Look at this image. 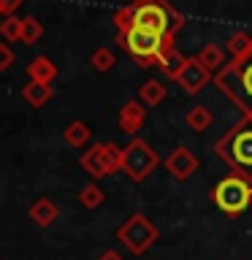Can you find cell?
Masks as SVG:
<instances>
[{"label":"cell","instance_id":"11","mask_svg":"<svg viewBox=\"0 0 252 260\" xmlns=\"http://www.w3.org/2000/svg\"><path fill=\"white\" fill-rule=\"evenodd\" d=\"M144 122H146V109H144V103H138V101H128L117 114V125L125 130L128 136H136L138 130L144 127Z\"/></svg>","mask_w":252,"mask_h":260},{"label":"cell","instance_id":"18","mask_svg":"<svg viewBox=\"0 0 252 260\" xmlns=\"http://www.w3.org/2000/svg\"><path fill=\"white\" fill-rule=\"evenodd\" d=\"M198 62L206 65L209 71H223L225 68V54L217 44H209V46H203V52L198 54Z\"/></svg>","mask_w":252,"mask_h":260},{"label":"cell","instance_id":"12","mask_svg":"<svg viewBox=\"0 0 252 260\" xmlns=\"http://www.w3.org/2000/svg\"><path fill=\"white\" fill-rule=\"evenodd\" d=\"M158 62H160V68L166 71L171 79H176L179 73H182V68L187 65V57H182V52H179V49L174 46V36L166 38V46H163Z\"/></svg>","mask_w":252,"mask_h":260},{"label":"cell","instance_id":"24","mask_svg":"<svg viewBox=\"0 0 252 260\" xmlns=\"http://www.w3.org/2000/svg\"><path fill=\"white\" fill-rule=\"evenodd\" d=\"M89 62L95 65V71H111V65H114V52L111 49H98V52H92V57H89Z\"/></svg>","mask_w":252,"mask_h":260},{"label":"cell","instance_id":"29","mask_svg":"<svg viewBox=\"0 0 252 260\" xmlns=\"http://www.w3.org/2000/svg\"><path fill=\"white\" fill-rule=\"evenodd\" d=\"M0 16H3V8H0Z\"/></svg>","mask_w":252,"mask_h":260},{"label":"cell","instance_id":"28","mask_svg":"<svg viewBox=\"0 0 252 260\" xmlns=\"http://www.w3.org/2000/svg\"><path fill=\"white\" fill-rule=\"evenodd\" d=\"M98 260H125V257H122L117 249H103L101 255H98Z\"/></svg>","mask_w":252,"mask_h":260},{"label":"cell","instance_id":"4","mask_svg":"<svg viewBox=\"0 0 252 260\" xmlns=\"http://www.w3.org/2000/svg\"><path fill=\"white\" fill-rule=\"evenodd\" d=\"M179 24H182V19L163 0H138V3H133V27L152 30L158 36H171Z\"/></svg>","mask_w":252,"mask_h":260},{"label":"cell","instance_id":"14","mask_svg":"<svg viewBox=\"0 0 252 260\" xmlns=\"http://www.w3.org/2000/svg\"><path fill=\"white\" fill-rule=\"evenodd\" d=\"M27 76H30V81H38V84H52L57 79V65L49 57H36L27 65Z\"/></svg>","mask_w":252,"mask_h":260},{"label":"cell","instance_id":"20","mask_svg":"<svg viewBox=\"0 0 252 260\" xmlns=\"http://www.w3.org/2000/svg\"><path fill=\"white\" fill-rule=\"evenodd\" d=\"M79 201H81V206H87V209H98L106 201V192L98 184H87L79 190Z\"/></svg>","mask_w":252,"mask_h":260},{"label":"cell","instance_id":"22","mask_svg":"<svg viewBox=\"0 0 252 260\" xmlns=\"http://www.w3.org/2000/svg\"><path fill=\"white\" fill-rule=\"evenodd\" d=\"M22 22L24 19H16V16H3V22H0V36H3L8 44H11V41H22Z\"/></svg>","mask_w":252,"mask_h":260},{"label":"cell","instance_id":"13","mask_svg":"<svg viewBox=\"0 0 252 260\" xmlns=\"http://www.w3.org/2000/svg\"><path fill=\"white\" fill-rule=\"evenodd\" d=\"M57 203L52 201V198H46V195H41V198H36L30 203V219L36 225H41V228H49L57 219Z\"/></svg>","mask_w":252,"mask_h":260},{"label":"cell","instance_id":"19","mask_svg":"<svg viewBox=\"0 0 252 260\" xmlns=\"http://www.w3.org/2000/svg\"><path fill=\"white\" fill-rule=\"evenodd\" d=\"M163 98H166V87H163L158 79H149L141 87V103L144 106H160Z\"/></svg>","mask_w":252,"mask_h":260},{"label":"cell","instance_id":"7","mask_svg":"<svg viewBox=\"0 0 252 260\" xmlns=\"http://www.w3.org/2000/svg\"><path fill=\"white\" fill-rule=\"evenodd\" d=\"M122 152L125 149L117 146V144H111V141L95 144V146H89V149L81 154V168H84L89 176H95V179H106V176H111L114 171H119Z\"/></svg>","mask_w":252,"mask_h":260},{"label":"cell","instance_id":"25","mask_svg":"<svg viewBox=\"0 0 252 260\" xmlns=\"http://www.w3.org/2000/svg\"><path fill=\"white\" fill-rule=\"evenodd\" d=\"M114 24L119 27V32H125L133 27V6H128V8H119L117 14H114Z\"/></svg>","mask_w":252,"mask_h":260},{"label":"cell","instance_id":"17","mask_svg":"<svg viewBox=\"0 0 252 260\" xmlns=\"http://www.w3.org/2000/svg\"><path fill=\"white\" fill-rule=\"evenodd\" d=\"M22 98L27 101L30 106H44L49 98H52V84H38V81H27L22 87Z\"/></svg>","mask_w":252,"mask_h":260},{"label":"cell","instance_id":"6","mask_svg":"<svg viewBox=\"0 0 252 260\" xmlns=\"http://www.w3.org/2000/svg\"><path fill=\"white\" fill-rule=\"evenodd\" d=\"M158 166V154L152 152V146L144 141V138H133L125 152H122V166L119 171L125 174L130 182H144L146 176L154 171Z\"/></svg>","mask_w":252,"mask_h":260},{"label":"cell","instance_id":"21","mask_svg":"<svg viewBox=\"0 0 252 260\" xmlns=\"http://www.w3.org/2000/svg\"><path fill=\"white\" fill-rule=\"evenodd\" d=\"M228 49H231L233 60L236 57H244L252 52V38L247 36V32H233L231 38H228Z\"/></svg>","mask_w":252,"mask_h":260},{"label":"cell","instance_id":"3","mask_svg":"<svg viewBox=\"0 0 252 260\" xmlns=\"http://www.w3.org/2000/svg\"><path fill=\"white\" fill-rule=\"evenodd\" d=\"M211 201H214V206L223 214L239 217L252 206V182L247 176H239V174L219 179L217 187L211 190Z\"/></svg>","mask_w":252,"mask_h":260},{"label":"cell","instance_id":"15","mask_svg":"<svg viewBox=\"0 0 252 260\" xmlns=\"http://www.w3.org/2000/svg\"><path fill=\"white\" fill-rule=\"evenodd\" d=\"M211 122H214V117H211V111L206 109V106H193V109L187 111V117H184V125L190 127L193 133H203V130H209Z\"/></svg>","mask_w":252,"mask_h":260},{"label":"cell","instance_id":"1","mask_svg":"<svg viewBox=\"0 0 252 260\" xmlns=\"http://www.w3.org/2000/svg\"><path fill=\"white\" fill-rule=\"evenodd\" d=\"M214 154L233 174L252 179V119H241L214 144Z\"/></svg>","mask_w":252,"mask_h":260},{"label":"cell","instance_id":"9","mask_svg":"<svg viewBox=\"0 0 252 260\" xmlns=\"http://www.w3.org/2000/svg\"><path fill=\"white\" fill-rule=\"evenodd\" d=\"M166 168H168V174L174 179L187 182V179L195 174V168H198V157H195L187 146H176V149L166 157Z\"/></svg>","mask_w":252,"mask_h":260},{"label":"cell","instance_id":"8","mask_svg":"<svg viewBox=\"0 0 252 260\" xmlns=\"http://www.w3.org/2000/svg\"><path fill=\"white\" fill-rule=\"evenodd\" d=\"M168 36H158L152 30H141V27H130L122 32V44L136 60H141V68H149L152 60H158L163 46H166Z\"/></svg>","mask_w":252,"mask_h":260},{"label":"cell","instance_id":"16","mask_svg":"<svg viewBox=\"0 0 252 260\" xmlns=\"http://www.w3.org/2000/svg\"><path fill=\"white\" fill-rule=\"evenodd\" d=\"M62 136H65V144L73 146V149H81V146H87V141L92 138V130H89L84 122H71L68 127L62 130Z\"/></svg>","mask_w":252,"mask_h":260},{"label":"cell","instance_id":"10","mask_svg":"<svg viewBox=\"0 0 252 260\" xmlns=\"http://www.w3.org/2000/svg\"><path fill=\"white\" fill-rule=\"evenodd\" d=\"M176 81L182 84L184 92L195 95V92H201V89L211 81V71L206 68V65H201L198 57H195V60H187V65L182 68V73L176 76Z\"/></svg>","mask_w":252,"mask_h":260},{"label":"cell","instance_id":"2","mask_svg":"<svg viewBox=\"0 0 252 260\" xmlns=\"http://www.w3.org/2000/svg\"><path fill=\"white\" fill-rule=\"evenodd\" d=\"M217 87L225 95H231V101L252 119V52L244 57H236L231 65H225L223 71L214 76Z\"/></svg>","mask_w":252,"mask_h":260},{"label":"cell","instance_id":"26","mask_svg":"<svg viewBox=\"0 0 252 260\" xmlns=\"http://www.w3.org/2000/svg\"><path fill=\"white\" fill-rule=\"evenodd\" d=\"M14 65V52L8 44H0V71H8Z\"/></svg>","mask_w":252,"mask_h":260},{"label":"cell","instance_id":"27","mask_svg":"<svg viewBox=\"0 0 252 260\" xmlns=\"http://www.w3.org/2000/svg\"><path fill=\"white\" fill-rule=\"evenodd\" d=\"M22 6V0H0V8H3V16H14V11Z\"/></svg>","mask_w":252,"mask_h":260},{"label":"cell","instance_id":"23","mask_svg":"<svg viewBox=\"0 0 252 260\" xmlns=\"http://www.w3.org/2000/svg\"><path fill=\"white\" fill-rule=\"evenodd\" d=\"M41 36H44V24L38 19H33V16H27L22 22V44H38Z\"/></svg>","mask_w":252,"mask_h":260},{"label":"cell","instance_id":"5","mask_svg":"<svg viewBox=\"0 0 252 260\" xmlns=\"http://www.w3.org/2000/svg\"><path fill=\"white\" fill-rule=\"evenodd\" d=\"M117 239L125 244V249H130L133 255H144V252L160 239V231L149 222L146 214H130L125 222L117 228Z\"/></svg>","mask_w":252,"mask_h":260}]
</instances>
